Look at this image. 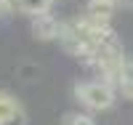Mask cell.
I'll return each mask as SVG.
<instances>
[{"instance_id": "obj_1", "label": "cell", "mask_w": 133, "mask_h": 125, "mask_svg": "<svg viewBox=\"0 0 133 125\" xmlns=\"http://www.w3.org/2000/svg\"><path fill=\"white\" fill-rule=\"evenodd\" d=\"M123 61H125V53H123V45H120L117 35H109L107 40H101V43L91 51V56H88V64L96 67V72L104 77L107 85L117 83Z\"/></svg>"}, {"instance_id": "obj_2", "label": "cell", "mask_w": 133, "mask_h": 125, "mask_svg": "<svg viewBox=\"0 0 133 125\" xmlns=\"http://www.w3.org/2000/svg\"><path fill=\"white\" fill-rule=\"evenodd\" d=\"M75 96L83 107L93 109V112H101L109 109L115 104V88L107 85V83H77L75 85Z\"/></svg>"}, {"instance_id": "obj_3", "label": "cell", "mask_w": 133, "mask_h": 125, "mask_svg": "<svg viewBox=\"0 0 133 125\" xmlns=\"http://www.w3.org/2000/svg\"><path fill=\"white\" fill-rule=\"evenodd\" d=\"M0 125H27V112L8 90H0Z\"/></svg>"}, {"instance_id": "obj_4", "label": "cell", "mask_w": 133, "mask_h": 125, "mask_svg": "<svg viewBox=\"0 0 133 125\" xmlns=\"http://www.w3.org/2000/svg\"><path fill=\"white\" fill-rule=\"evenodd\" d=\"M59 32H61V21L53 19L51 14H43L32 19V37L40 40V43H51V40H59Z\"/></svg>"}, {"instance_id": "obj_5", "label": "cell", "mask_w": 133, "mask_h": 125, "mask_svg": "<svg viewBox=\"0 0 133 125\" xmlns=\"http://www.w3.org/2000/svg\"><path fill=\"white\" fill-rule=\"evenodd\" d=\"M115 8H117L115 0H88L85 19L98 21V24H109V19L115 16Z\"/></svg>"}, {"instance_id": "obj_6", "label": "cell", "mask_w": 133, "mask_h": 125, "mask_svg": "<svg viewBox=\"0 0 133 125\" xmlns=\"http://www.w3.org/2000/svg\"><path fill=\"white\" fill-rule=\"evenodd\" d=\"M51 3H53V0H16V8L21 11V14H29L32 19H35V16L48 14Z\"/></svg>"}, {"instance_id": "obj_7", "label": "cell", "mask_w": 133, "mask_h": 125, "mask_svg": "<svg viewBox=\"0 0 133 125\" xmlns=\"http://www.w3.org/2000/svg\"><path fill=\"white\" fill-rule=\"evenodd\" d=\"M61 125H96L88 115H80V112H69V115H64Z\"/></svg>"}, {"instance_id": "obj_8", "label": "cell", "mask_w": 133, "mask_h": 125, "mask_svg": "<svg viewBox=\"0 0 133 125\" xmlns=\"http://www.w3.org/2000/svg\"><path fill=\"white\" fill-rule=\"evenodd\" d=\"M125 80H133V59H125L123 67H120V77H117V85L125 83Z\"/></svg>"}, {"instance_id": "obj_9", "label": "cell", "mask_w": 133, "mask_h": 125, "mask_svg": "<svg viewBox=\"0 0 133 125\" xmlns=\"http://www.w3.org/2000/svg\"><path fill=\"white\" fill-rule=\"evenodd\" d=\"M16 11V0H0V19H8Z\"/></svg>"}, {"instance_id": "obj_10", "label": "cell", "mask_w": 133, "mask_h": 125, "mask_svg": "<svg viewBox=\"0 0 133 125\" xmlns=\"http://www.w3.org/2000/svg\"><path fill=\"white\" fill-rule=\"evenodd\" d=\"M120 93H123L125 98L133 101V80H125V83H120Z\"/></svg>"}, {"instance_id": "obj_11", "label": "cell", "mask_w": 133, "mask_h": 125, "mask_svg": "<svg viewBox=\"0 0 133 125\" xmlns=\"http://www.w3.org/2000/svg\"><path fill=\"white\" fill-rule=\"evenodd\" d=\"M117 8H125V11H133V0H115Z\"/></svg>"}]
</instances>
